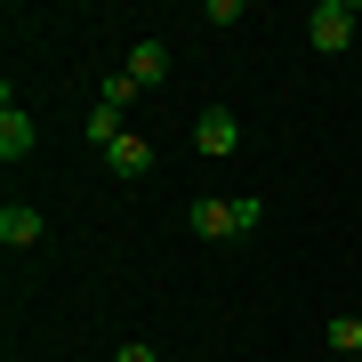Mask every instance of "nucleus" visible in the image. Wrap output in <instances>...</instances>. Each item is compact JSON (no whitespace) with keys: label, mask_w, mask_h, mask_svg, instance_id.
<instances>
[{"label":"nucleus","mask_w":362,"mask_h":362,"mask_svg":"<svg viewBox=\"0 0 362 362\" xmlns=\"http://www.w3.org/2000/svg\"><path fill=\"white\" fill-rule=\"evenodd\" d=\"M354 0H314V16H306V40H314V49H322V57H338V49H346V40H354Z\"/></svg>","instance_id":"f257e3e1"},{"label":"nucleus","mask_w":362,"mask_h":362,"mask_svg":"<svg viewBox=\"0 0 362 362\" xmlns=\"http://www.w3.org/2000/svg\"><path fill=\"white\" fill-rule=\"evenodd\" d=\"M169 362H185V354H169Z\"/></svg>","instance_id":"f8f14e48"},{"label":"nucleus","mask_w":362,"mask_h":362,"mask_svg":"<svg viewBox=\"0 0 362 362\" xmlns=\"http://www.w3.org/2000/svg\"><path fill=\"white\" fill-rule=\"evenodd\" d=\"M81 137H89L97 153H113V145L129 137V129H121V113H113V105H89V121H81Z\"/></svg>","instance_id":"0eeeda50"},{"label":"nucleus","mask_w":362,"mask_h":362,"mask_svg":"<svg viewBox=\"0 0 362 362\" xmlns=\"http://www.w3.org/2000/svg\"><path fill=\"white\" fill-rule=\"evenodd\" d=\"M113 362H169V354H161V346H121Z\"/></svg>","instance_id":"9b49d317"},{"label":"nucleus","mask_w":362,"mask_h":362,"mask_svg":"<svg viewBox=\"0 0 362 362\" xmlns=\"http://www.w3.org/2000/svg\"><path fill=\"white\" fill-rule=\"evenodd\" d=\"M121 73H129L137 89H161V81H169V49H161V40H137V49H129V65H121Z\"/></svg>","instance_id":"39448f33"},{"label":"nucleus","mask_w":362,"mask_h":362,"mask_svg":"<svg viewBox=\"0 0 362 362\" xmlns=\"http://www.w3.org/2000/svg\"><path fill=\"white\" fill-rule=\"evenodd\" d=\"M105 169H113V177H145V169H153V145H145V137H121L113 153H105Z\"/></svg>","instance_id":"6e6552de"},{"label":"nucleus","mask_w":362,"mask_h":362,"mask_svg":"<svg viewBox=\"0 0 362 362\" xmlns=\"http://www.w3.org/2000/svg\"><path fill=\"white\" fill-rule=\"evenodd\" d=\"M0 242H8V250H33V242H40V209L8 202V209H0Z\"/></svg>","instance_id":"423d86ee"},{"label":"nucleus","mask_w":362,"mask_h":362,"mask_svg":"<svg viewBox=\"0 0 362 362\" xmlns=\"http://www.w3.org/2000/svg\"><path fill=\"white\" fill-rule=\"evenodd\" d=\"M137 97H145V89H137L129 73H105V81H97V105H113V113H129Z\"/></svg>","instance_id":"1a4fd4ad"},{"label":"nucleus","mask_w":362,"mask_h":362,"mask_svg":"<svg viewBox=\"0 0 362 362\" xmlns=\"http://www.w3.org/2000/svg\"><path fill=\"white\" fill-rule=\"evenodd\" d=\"M194 145L209 161H226V153H242V113H233V105H209V113L194 121Z\"/></svg>","instance_id":"f03ea898"},{"label":"nucleus","mask_w":362,"mask_h":362,"mask_svg":"<svg viewBox=\"0 0 362 362\" xmlns=\"http://www.w3.org/2000/svg\"><path fill=\"white\" fill-rule=\"evenodd\" d=\"M330 346L338 354H362V314H330Z\"/></svg>","instance_id":"9d476101"},{"label":"nucleus","mask_w":362,"mask_h":362,"mask_svg":"<svg viewBox=\"0 0 362 362\" xmlns=\"http://www.w3.org/2000/svg\"><path fill=\"white\" fill-rule=\"evenodd\" d=\"M0 161H33V113L16 97H0Z\"/></svg>","instance_id":"7ed1b4c3"},{"label":"nucleus","mask_w":362,"mask_h":362,"mask_svg":"<svg viewBox=\"0 0 362 362\" xmlns=\"http://www.w3.org/2000/svg\"><path fill=\"white\" fill-rule=\"evenodd\" d=\"M185 226H194L202 233V242H233V233H242V218H233V202H194V209H185Z\"/></svg>","instance_id":"20e7f679"}]
</instances>
